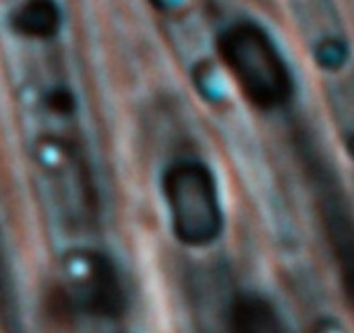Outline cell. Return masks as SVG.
Returning <instances> with one entry per match:
<instances>
[{"label": "cell", "mask_w": 354, "mask_h": 333, "mask_svg": "<svg viewBox=\"0 0 354 333\" xmlns=\"http://www.w3.org/2000/svg\"><path fill=\"white\" fill-rule=\"evenodd\" d=\"M230 333H286V327L266 298L241 294L230 311Z\"/></svg>", "instance_id": "cell-4"}, {"label": "cell", "mask_w": 354, "mask_h": 333, "mask_svg": "<svg viewBox=\"0 0 354 333\" xmlns=\"http://www.w3.org/2000/svg\"><path fill=\"white\" fill-rule=\"evenodd\" d=\"M220 56L243 95L261 110L288 102L292 77L270 35L253 23H236L220 39Z\"/></svg>", "instance_id": "cell-1"}, {"label": "cell", "mask_w": 354, "mask_h": 333, "mask_svg": "<svg viewBox=\"0 0 354 333\" xmlns=\"http://www.w3.org/2000/svg\"><path fill=\"white\" fill-rule=\"evenodd\" d=\"M12 29L27 37H52L60 29V8L54 0H27L15 10Z\"/></svg>", "instance_id": "cell-5"}, {"label": "cell", "mask_w": 354, "mask_h": 333, "mask_svg": "<svg viewBox=\"0 0 354 333\" xmlns=\"http://www.w3.org/2000/svg\"><path fill=\"white\" fill-rule=\"evenodd\" d=\"M330 220V240L334 247L336 261L340 265L344 290L354 305V228L342 213H332Z\"/></svg>", "instance_id": "cell-6"}, {"label": "cell", "mask_w": 354, "mask_h": 333, "mask_svg": "<svg viewBox=\"0 0 354 333\" xmlns=\"http://www.w3.org/2000/svg\"><path fill=\"white\" fill-rule=\"evenodd\" d=\"M172 232L187 247H207L222 234L224 211L212 172L197 162H178L164 176Z\"/></svg>", "instance_id": "cell-2"}, {"label": "cell", "mask_w": 354, "mask_h": 333, "mask_svg": "<svg viewBox=\"0 0 354 333\" xmlns=\"http://www.w3.org/2000/svg\"><path fill=\"white\" fill-rule=\"evenodd\" d=\"M62 301L81 313L114 319L124 311L127 294L108 257L95 251H79L64 261Z\"/></svg>", "instance_id": "cell-3"}]
</instances>
